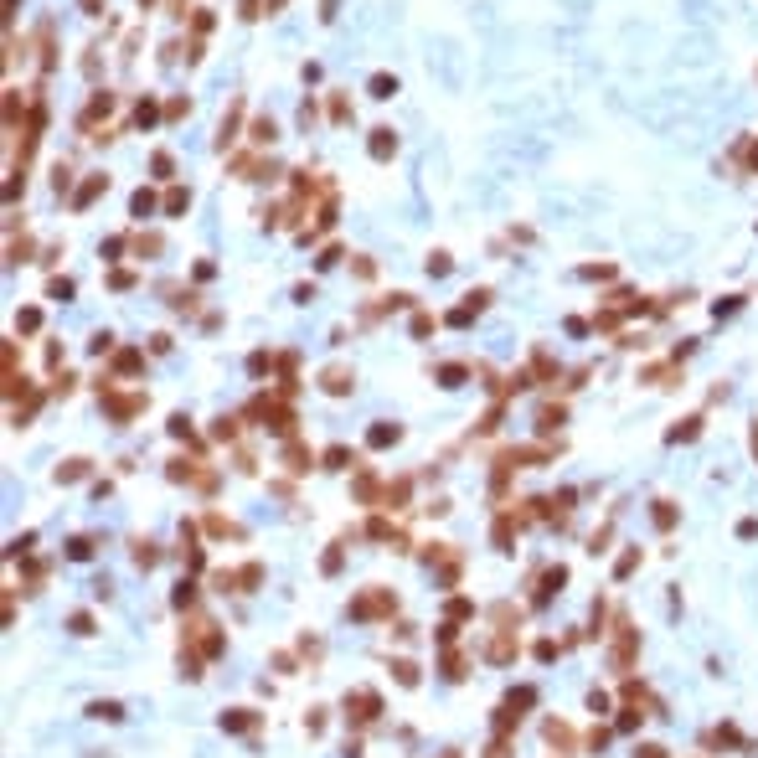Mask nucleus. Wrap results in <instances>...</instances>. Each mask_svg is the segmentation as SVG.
<instances>
[{"label": "nucleus", "instance_id": "f3484780", "mask_svg": "<svg viewBox=\"0 0 758 758\" xmlns=\"http://www.w3.org/2000/svg\"><path fill=\"white\" fill-rule=\"evenodd\" d=\"M393 676H398V686L413 691V686H418V660H407V655H403V660H393Z\"/></svg>", "mask_w": 758, "mask_h": 758}, {"label": "nucleus", "instance_id": "c85d7f7f", "mask_svg": "<svg viewBox=\"0 0 758 758\" xmlns=\"http://www.w3.org/2000/svg\"><path fill=\"white\" fill-rule=\"evenodd\" d=\"M68 557H73V562H88V557H93V536H73V541H68Z\"/></svg>", "mask_w": 758, "mask_h": 758}, {"label": "nucleus", "instance_id": "b1692460", "mask_svg": "<svg viewBox=\"0 0 758 758\" xmlns=\"http://www.w3.org/2000/svg\"><path fill=\"white\" fill-rule=\"evenodd\" d=\"M170 603H176V609H191V603H197V583L181 578V583H176V593H170Z\"/></svg>", "mask_w": 758, "mask_h": 758}, {"label": "nucleus", "instance_id": "79ce46f5", "mask_svg": "<svg viewBox=\"0 0 758 758\" xmlns=\"http://www.w3.org/2000/svg\"><path fill=\"white\" fill-rule=\"evenodd\" d=\"M212 433H217V439H237V418H217Z\"/></svg>", "mask_w": 758, "mask_h": 758}, {"label": "nucleus", "instance_id": "dca6fc26", "mask_svg": "<svg viewBox=\"0 0 758 758\" xmlns=\"http://www.w3.org/2000/svg\"><path fill=\"white\" fill-rule=\"evenodd\" d=\"M88 474V460H62L57 464V485H73V480H83Z\"/></svg>", "mask_w": 758, "mask_h": 758}, {"label": "nucleus", "instance_id": "0eeeda50", "mask_svg": "<svg viewBox=\"0 0 758 758\" xmlns=\"http://www.w3.org/2000/svg\"><path fill=\"white\" fill-rule=\"evenodd\" d=\"M516 531H521V526H516V516H511V511H501V516H495V526H490L495 552H511V547H516Z\"/></svg>", "mask_w": 758, "mask_h": 758}, {"label": "nucleus", "instance_id": "de8ad7c7", "mask_svg": "<svg viewBox=\"0 0 758 758\" xmlns=\"http://www.w3.org/2000/svg\"><path fill=\"white\" fill-rule=\"evenodd\" d=\"M444 758H460V753H444Z\"/></svg>", "mask_w": 758, "mask_h": 758}, {"label": "nucleus", "instance_id": "412c9836", "mask_svg": "<svg viewBox=\"0 0 758 758\" xmlns=\"http://www.w3.org/2000/svg\"><path fill=\"white\" fill-rule=\"evenodd\" d=\"M645 717H650V712H640L635 702H624V712H619V722H614V727H619V732H635Z\"/></svg>", "mask_w": 758, "mask_h": 758}, {"label": "nucleus", "instance_id": "473e14b6", "mask_svg": "<svg viewBox=\"0 0 758 758\" xmlns=\"http://www.w3.org/2000/svg\"><path fill=\"white\" fill-rule=\"evenodd\" d=\"M609 738H614V727H588V753H603Z\"/></svg>", "mask_w": 758, "mask_h": 758}, {"label": "nucleus", "instance_id": "1a4fd4ad", "mask_svg": "<svg viewBox=\"0 0 758 758\" xmlns=\"http://www.w3.org/2000/svg\"><path fill=\"white\" fill-rule=\"evenodd\" d=\"M650 521H655V531H676V521H681V506L676 501H650Z\"/></svg>", "mask_w": 758, "mask_h": 758}, {"label": "nucleus", "instance_id": "6ab92c4d", "mask_svg": "<svg viewBox=\"0 0 758 758\" xmlns=\"http://www.w3.org/2000/svg\"><path fill=\"white\" fill-rule=\"evenodd\" d=\"M212 588H217V593H243V583H237L232 568H217V573H212Z\"/></svg>", "mask_w": 758, "mask_h": 758}, {"label": "nucleus", "instance_id": "4468645a", "mask_svg": "<svg viewBox=\"0 0 758 758\" xmlns=\"http://www.w3.org/2000/svg\"><path fill=\"white\" fill-rule=\"evenodd\" d=\"M351 382H356V377L346 372V366H331V372H325V393H336V398H341V393H351Z\"/></svg>", "mask_w": 758, "mask_h": 758}, {"label": "nucleus", "instance_id": "5701e85b", "mask_svg": "<svg viewBox=\"0 0 758 758\" xmlns=\"http://www.w3.org/2000/svg\"><path fill=\"white\" fill-rule=\"evenodd\" d=\"M237 583H243V593H253L258 583H264V562H248V568H237Z\"/></svg>", "mask_w": 758, "mask_h": 758}, {"label": "nucleus", "instance_id": "f257e3e1", "mask_svg": "<svg viewBox=\"0 0 758 758\" xmlns=\"http://www.w3.org/2000/svg\"><path fill=\"white\" fill-rule=\"evenodd\" d=\"M393 609H398V593L393 588H366V593H356L351 603H346V614H351V624H377V619H393Z\"/></svg>", "mask_w": 758, "mask_h": 758}, {"label": "nucleus", "instance_id": "f8f14e48", "mask_svg": "<svg viewBox=\"0 0 758 758\" xmlns=\"http://www.w3.org/2000/svg\"><path fill=\"white\" fill-rule=\"evenodd\" d=\"M320 464H325V469H351V464H356V454L346 449V444H331V449L320 454Z\"/></svg>", "mask_w": 758, "mask_h": 758}, {"label": "nucleus", "instance_id": "58836bf2", "mask_svg": "<svg viewBox=\"0 0 758 758\" xmlns=\"http://www.w3.org/2000/svg\"><path fill=\"white\" fill-rule=\"evenodd\" d=\"M356 495H361V501H366V506H372V501H377V480H372V474H361V480H356Z\"/></svg>", "mask_w": 758, "mask_h": 758}, {"label": "nucleus", "instance_id": "ea45409f", "mask_svg": "<svg viewBox=\"0 0 758 758\" xmlns=\"http://www.w3.org/2000/svg\"><path fill=\"white\" fill-rule=\"evenodd\" d=\"M738 541H758V516H743L738 521Z\"/></svg>", "mask_w": 758, "mask_h": 758}, {"label": "nucleus", "instance_id": "c9c22d12", "mask_svg": "<svg viewBox=\"0 0 758 758\" xmlns=\"http://www.w3.org/2000/svg\"><path fill=\"white\" fill-rule=\"evenodd\" d=\"M474 609H469V598H449V609H444V619H454V624H460V619H469Z\"/></svg>", "mask_w": 758, "mask_h": 758}, {"label": "nucleus", "instance_id": "2eb2a0df", "mask_svg": "<svg viewBox=\"0 0 758 758\" xmlns=\"http://www.w3.org/2000/svg\"><path fill=\"white\" fill-rule=\"evenodd\" d=\"M140 407H145V398H108V413H114L119 423H124V418H135Z\"/></svg>", "mask_w": 758, "mask_h": 758}, {"label": "nucleus", "instance_id": "49530a36", "mask_svg": "<svg viewBox=\"0 0 758 758\" xmlns=\"http://www.w3.org/2000/svg\"><path fill=\"white\" fill-rule=\"evenodd\" d=\"M753 460H758V423H753Z\"/></svg>", "mask_w": 758, "mask_h": 758}, {"label": "nucleus", "instance_id": "393cba45", "mask_svg": "<svg viewBox=\"0 0 758 758\" xmlns=\"http://www.w3.org/2000/svg\"><path fill=\"white\" fill-rule=\"evenodd\" d=\"M68 630H73L78 640H88V635H93V614H88V609H78V614H68Z\"/></svg>", "mask_w": 758, "mask_h": 758}, {"label": "nucleus", "instance_id": "a211bd4d", "mask_svg": "<svg viewBox=\"0 0 758 758\" xmlns=\"http://www.w3.org/2000/svg\"><path fill=\"white\" fill-rule=\"evenodd\" d=\"M697 433H702V418H686V423H676V428H670L665 439H670V444H691Z\"/></svg>", "mask_w": 758, "mask_h": 758}, {"label": "nucleus", "instance_id": "a878e982", "mask_svg": "<svg viewBox=\"0 0 758 758\" xmlns=\"http://www.w3.org/2000/svg\"><path fill=\"white\" fill-rule=\"evenodd\" d=\"M88 717H103V722H119V717H124V707H119V702H88Z\"/></svg>", "mask_w": 758, "mask_h": 758}, {"label": "nucleus", "instance_id": "9d476101", "mask_svg": "<svg viewBox=\"0 0 758 758\" xmlns=\"http://www.w3.org/2000/svg\"><path fill=\"white\" fill-rule=\"evenodd\" d=\"M398 439H403V428H398V423H377L372 433H366V449H393Z\"/></svg>", "mask_w": 758, "mask_h": 758}, {"label": "nucleus", "instance_id": "37998d69", "mask_svg": "<svg viewBox=\"0 0 758 758\" xmlns=\"http://www.w3.org/2000/svg\"><path fill=\"white\" fill-rule=\"evenodd\" d=\"M635 758H670V753H665L660 743H640V748H635Z\"/></svg>", "mask_w": 758, "mask_h": 758}, {"label": "nucleus", "instance_id": "39448f33", "mask_svg": "<svg viewBox=\"0 0 758 758\" xmlns=\"http://www.w3.org/2000/svg\"><path fill=\"white\" fill-rule=\"evenodd\" d=\"M253 413L264 418V428H274V433H294V413H289V407H279V403H258Z\"/></svg>", "mask_w": 758, "mask_h": 758}, {"label": "nucleus", "instance_id": "f704fd0d", "mask_svg": "<svg viewBox=\"0 0 758 758\" xmlns=\"http://www.w3.org/2000/svg\"><path fill=\"white\" fill-rule=\"evenodd\" d=\"M557 423H562V407H541V413H536V428H541V433H552Z\"/></svg>", "mask_w": 758, "mask_h": 758}, {"label": "nucleus", "instance_id": "cd10ccee", "mask_svg": "<svg viewBox=\"0 0 758 758\" xmlns=\"http://www.w3.org/2000/svg\"><path fill=\"white\" fill-rule=\"evenodd\" d=\"M603 619H609V603H603V598H593V614H588V640H598V635H603Z\"/></svg>", "mask_w": 758, "mask_h": 758}, {"label": "nucleus", "instance_id": "ddd939ff", "mask_svg": "<svg viewBox=\"0 0 758 758\" xmlns=\"http://www.w3.org/2000/svg\"><path fill=\"white\" fill-rule=\"evenodd\" d=\"M284 464H289V474H305V469L315 464V454H310L305 444H289V449H284Z\"/></svg>", "mask_w": 758, "mask_h": 758}, {"label": "nucleus", "instance_id": "e433bc0d", "mask_svg": "<svg viewBox=\"0 0 758 758\" xmlns=\"http://www.w3.org/2000/svg\"><path fill=\"white\" fill-rule=\"evenodd\" d=\"M299 650H305V660H310V665H315V660L325 655V645H320L315 635H299Z\"/></svg>", "mask_w": 758, "mask_h": 758}, {"label": "nucleus", "instance_id": "423d86ee", "mask_svg": "<svg viewBox=\"0 0 758 758\" xmlns=\"http://www.w3.org/2000/svg\"><path fill=\"white\" fill-rule=\"evenodd\" d=\"M541 738H547V748H557V753H573V748H578L573 727H568V722H557V717L541 722Z\"/></svg>", "mask_w": 758, "mask_h": 758}, {"label": "nucleus", "instance_id": "c756f323", "mask_svg": "<svg viewBox=\"0 0 758 758\" xmlns=\"http://www.w3.org/2000/svg\"><path fill=\"white\" fill-rule=\"evenodd\" d=\"M531 655H536L541 665H552V660L562 655V645H557V640H536V650H531Z\"/></svg>", "mask_w": 758, "mask_h": 758}, {"label": "nucleus", "instance_id": "4be33fe9", "mask_svg": "<svg viewBox=\"0 0 758 758\" xmlns=\"http://www.w3.org/2000/svg\"><path fill=\"white\" fill-rule=\"evenodd\" d=\"M531 702H536V686H516L511 697H506V707H511V712H521V717H526V707H531Z\"/></svg>", "mask_w": 758, "mask_h": 758}, {"label": "nucleus", "instance_id": "9b49d317", "mask_svg": "<svg viewBox=\"0 0 758 758\" xmlns=\"http://www.w3.org/2000/svg\"><path fill=\"white\" fill-rule=\"evenodd\" d=\"M640 562H645V552H640V547H624V552H619V562H614V583L635 578V568H640Z\"/></svg>", "mask_w": 758, "mask_h": 758}, {"label": "nucleus", "instance_id": "aec40b11", "mask_svg": "<svg viewBox=\"0 0 758 758\" xmlns=\"http://www.w3.org/2000/svg\"><path fill=\"white\" fill-rule=\"evenodd\" d=\"M135 562H140V568L150 573V568H155V562H160V547H155V541H145V536H140V541H135Z\"/></svg>", "mask_w": 758, "mask_h": 758}, {"label": "nucleus", "instance_id": "4c0bfd02", "mask_svg": "<svg viewBox=\"0 0 758 758\" xmlns=\"http://www.w3.org/2000/svg\"><path fill=\"white\" fill-rule=\"evenodd\" d=\"M320 573H325V578H331V573H341V541H336V547L320 557Z\"/></svg>", "mask_w": 758, "mask_h": 758}, {"label": "nucleus", "instance_id": "7ed1b4c3", "mask_svg": "<svg viewBox=\"0 0 758 758\" xmlns=\"http://www.w3.org/2000/svg\"><path fill=\"white\" fill-rule=\"evenodd\" d=\"M635 640H640V630L630 624V614L619 609V619H614V670H630V660H635Z\"/></svg>", "mask_w": 758, "mask_h": 758}, {"label": "nucleus", "instance_id": "20e7f679", "mask_svg": "<svg viewBox=\"0 0 758 758\" xmlns=\"http://www.w3.org/2000/svg\"><path fill=\"white\" fill-rule=\"evenodd\" d=\"M562 583H568V568H562V562H552V568H547V573H541V583H536V593H531V603H536V609H541V603H547L552 593H562Z\"/></svg>", "mask_w": 758, "mask_h": 758}, {"label": "nucleus", "instance_id": "2f4dec72", "mask_svg": "<svg viewBox=\"0 0 758 758\" xmlns=\"http://www.w3.org/2000/svg\"><path fill=\"white\" fill-rule=\"evenodd\" d=\"M609 707H614V697H609V691H598V686H593V691H588V712H593V717H603V712H609Z\"/></svg>", "mask_w": 758, "mask_h": 758}, {"label": "nucleus", "instance_id": "72a5a7b5", "mask_svg": "<svg viewBox=\"0 0 758 758\" xmlns=\"http://www.w3.org/2000/svg\"><path fill=\"white\" fill-rule=\"evenodd\" d=\"M444 676H449V681H464V655H454V650H449V655H444Z\"/></svg>", "mask_w": 758, "mask_h": 758}, {"label": "nucleus", "instance_id": "7c9ffc66", "mask_svg": "<svg viewBox=\"0 0 758 758\" xmlns=\"http://www.w3.org/2000/svg\"><path fill=\"white\" fill-rule=\"evenodd\" d=\"M207 531H217V536H243V526H232L227 516H207Z\"/></svg>", "mask_w": 758, "mask_h": 758}, {"label": "nucleus", "instance_id": "c03bdc74", "mask_svg": "<svg viewBox=\"0 0 758 758\" xmlns=\"http://www.w3.org/2000/svg\"><path fill=\"white\" fill-rule=\"evenodd\" d=\"M439 377H444V387H460V382H464V366H444Z\"/></svg>", "mask_w": 758, "mask_h": 758}, {"label": "nucleus", "instance_id": "a18cd8bd", "mask_svg": "<svg viewBox=\"0 0 758 758\" xmlns=\"http://www.w3.org/2000/svg\"><path fill=\"white\" fill-rule=\"evenodd\" d=\"M305 727H310V738H315V732H325V707H315V712H310V722H305Z\"/></svg>", "mask_w": 758, "mask_h": 758}, {"label": "nucleus", "instance_id": "a19ab883", "mask_svg": "<svg viewBox=\"0 0 758 758\" xmlns=\"http://www.w3.org/2000/svg\"><path fill=\"white\" fill-rule=\"evenodd\" d=\"M485 758H511V738H490V748H485Z\"/></svg>", "mask_w": 758, "mask_h": 758}, {"label": "nucleus", "instance_id": "6e6552de", "mask_svg": "<svg viewBox=\"0 0 758 758\" xmlns=\"http://www.w3.org/2000/svg\"><path fill=\"white\" fill-rule=\"evenodd\" d=\"M258 712L253 707H232V712H222V732H258Z\"/></svg>", "mask_w": 758, "mask_h": 758}, {"label": "nucleus", "instance_id": "bb28decb", "mask_svg": "<svg viewBox=\"0 0 758 758\" xmlns=\"http://www.w3.org/2000/svg\"><path fill=\"white\" fill-rule=\"evenodd\" d=\"M609 536H614V521H603V526L588 536V552H593V557H603V552H609Z\"/></svg>", "mask_w": 758, "mask_h": 758}, {"label": "nucleus", "instance_id": "f03ea898", "mask_svg": "<svg viewBox=\"0 0 758 758\" xmlns=\"http://www.w3.org/2000/svg\"><path fill=\"white\" fill-rule=\"evenodd\" d=\"M382 717V697L372 686H356V691H346V722L351 727H372Z\"/></svg>", "mask_w": 758, "mask_h": 758}]
</instances>
